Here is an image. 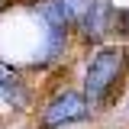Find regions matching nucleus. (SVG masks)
I'll return each instance as SVG.
<instances>
[{"mask_svg":"<svg viewBox=\"0 0 129 129\" xmlns=\"http://www.w3.org/2000/svg\"><path fill=\"white\" fill-rule=\"evenodd\" d=\"M126 64H129V52L123 45H107L97 52V58L87 68V78H84V100L90 107H100L113 97V90L119 87V81L126 74Z\"/></svg>","mask_w":129,"mask_h":129,"instance_id":"nucleus-1","label":"nucleus"},{"mask_svg":"<svg viewBox=\"0 0 129 129\" xmlns=\"http://www.w3.org/2000/svg\"><path fill=\"white\" fill-rule=\"evenodd\" d=\"M84 116H87V100H84V94L64 90V94H58L45 107V113H42V129H58L64 123H78Z\"/></svg>","mask_w":129,"mask_h":129,"instance_id":"nucleus-2","label":"nucleus"},{"mask_svg":"<svg viewBox=\"0 0 129 129\" xmlns=\"http://www.w3.org/2000/svg\"><path fill=\"white\" fill-rule=\"evenodd\" d=\"M0 100L13 103L16 110L26 107V84H23V78L16 74L13 68H7V64H0Z\"/></svg>","mask_w":129,"mask_h":129,"instance_id":"nucleus-3","label":"nucleus"},{"mask_svg":"<svg viewBox=\"0 0 129 129\" xmlns=\"http://www.w3.org/2000/svg\"><path fill=\"white\" fill-rule=\"evenodd\" d=\"M110 16H113V7H110V0H94V7H90L87 19L81 23V29L87 32L90 39H97V36H103L107 23H110Z\"/></svg>","mask_w":129,"mask_h":129,"instance_id":"nucleus-4","label":"nucleus"},{"mask_svg":"<svg viewBox=\"0 0 129 129\" xmlns=\"http://www.w3.org/2000/svg\"><path fill=\"white\" fill-rule=\"evenodd\" d=\"M58 3H61L64 13H68L71 26H81L87 19V13H90V7H94V0H58Z\"/></svg>","mask_w":129,"mask_h":129,"instance_id":"nucleus-5","label":"nucleus"},{"mask_svg":"<svg viewBox=\"0 0 129 129\" xmlns=\"http://www.w3.org/2000/svg\"><path fill=\"white\" fill-rule=\"evenodd\" d=\"M123 23H126V29H129V10H126V16H123Z\"/></svg>","mask_w":129,"mask_h":129,"instance_id":"nucleus-6","label":"nucleus"}]
</instances>
